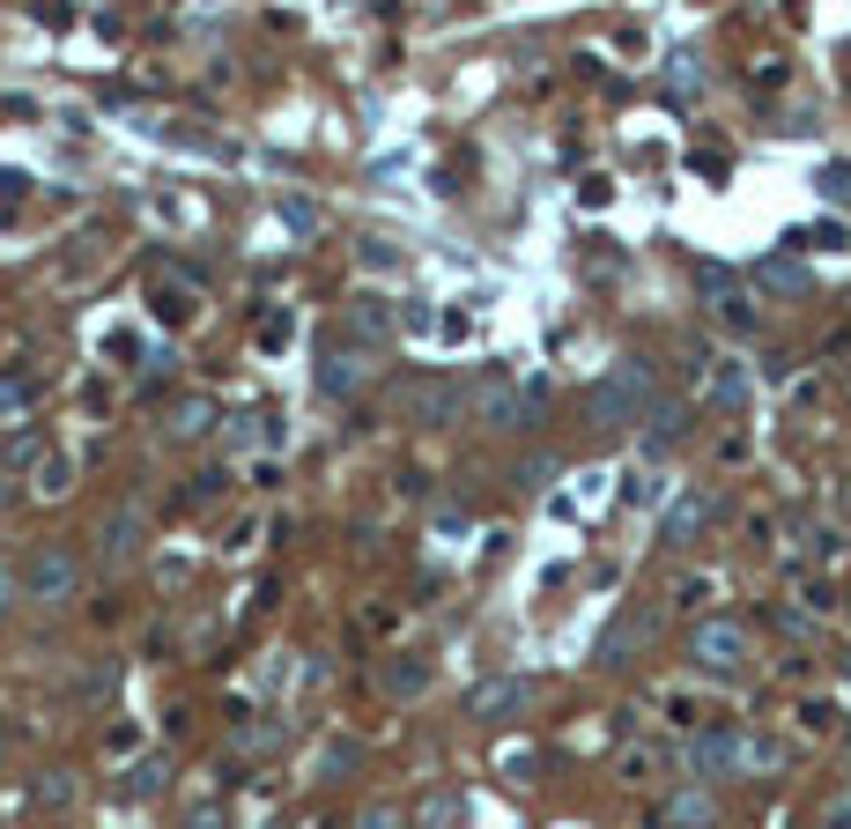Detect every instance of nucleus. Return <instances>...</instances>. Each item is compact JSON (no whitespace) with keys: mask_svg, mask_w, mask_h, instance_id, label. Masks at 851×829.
I'll return each mask as SVG.
<instances>
[{"mask_svg":"<svg viewBox=\"0 0 851 829\" xmlns=\"http://www.w3.org/2000/svg\"><path fill=\"white\" fill-rule=\"evenodd\" d=\"M755 282H763V290L800 296V290H807V267H800V260H763V267H755Z\"/></svg>","mask_w":851,"mask_h":829,"instance_id":"15","label":"nucleus"},{"mask_svg":"<svg viewBox=\"0 0 851 829\" xmlns=\"http://www.w3.org/2000/svg\"><path fill=\"white\" fill-rule=\"evenodd\" d=\"M704 518H711V496H681V504H674V518H666V541H674V548H681V541L696 534Z\"/></svg>","mask_w":851,"mask_h":829,"instance_id":"16","label":"nucleus"},{"mask_svg":"<svg viewBox=\"0 0 851 829\" xmlns=\"http://www.w3.org/2000/svg\"><path fill=\"white\" fill-rule=\"evenodd\" d=\"M822 193H829V200H851V164H837V171H822Z\"/></svg>","mask_w":851,"mask_h":829,"instance_id":"26","label":"nucleus"},{"mask_svg":"<svg viewBox=\"0 0 851 829\" xmlns=\"http://www.w3.org/2000/svg\"><path fill=\"white\" fill-rule=\"evenodd\" d=\"M408 414H414V422H430V430H444V422L460 414V386H452V378H414V386H408Z\"/></svg>","mask_w":851,"mask_h":829,"instance_id":"8","label":"nucleus"},{"mask_svg":"<svg viewBox=\"0 0 851 829\" xmlns=\"http://www.w3.org/2000/svg\"><path fill=\"white\" fill-rule=\"evenodd\" d=\"M711 400H718V408H748V364H718V370H711Z\"/></svg>","mask_w":851,"mask_h":829,"instance_id":"14","label":"nucleus"},{"mask_svg":"<svg viewBox=\"0 0 851 829\" xmlns=\"http://www.w3.org/2000/svg\"><path fill=\"white\" fill-rule=\"evenodd\" d=\"M23 408H30V386L23 378H0V422H23Z\"/></svg>","mask_w":851,"mask_h":829,"instance_id":"23","label":"nucleus"},{"mask_svg":"<svg viewBox=\"0 0 851 829\" xmlns=\"http://www.w3.org/2000/svg\"><path fill=\"white\" fill-rule=\"evenodd\" d=\"M460 822V793H430L422 800V829H452Z\"/></svg>","mask_w":851,"mask_h":829,"instance_id":"21","label":"nucleus"},{"mask_svg":"<svg viewBox=\"0 0 851 829\" xmlns=\"http://www.w3.org/2000/svg\"><path fill=\"white\" fill-rule=\"evenodd\" d=\"M356 260H364V267H378V274H386V267H400L408 252H400V244H392V238H364V252H356Z\"/></svg>","mask_w":851,"mask_h":829,"instance_id":"22","label":"nucleus"},{"mask_svg":"<svg viewBox=\"0 0 851 829\" xmlns=\"http://www.w3.org/2000/svg\"><path fill=\"white\" fill-rule=\"evenodd\" d=\"M585 408H592V422H600V430H630L637 414L659 408V400H652V364H644V356H622V364H614L600 386L585 392Z\"/></svg>","mask_w":851,"mask_h":829,"instance_id":"1","label":"nucleus"},{"mask_svg":"<svg viewBox=\"0 0 851 829\" xmlns=\"http://www.w3.org/2000/svg\"><path fill=\"white\" fill-rule=\"evenodd\" d=\"M674 444H681V408L659 400V408L644 414V452H674Z\"/></svg>","mask_w":851,"mask_h":829,"instance_id":"13","label":"nucleus"},{"mask_svg":"<svg viewBox=\"0 0 851 829\" xmlns=\"http://www.w3.org/2000/svg\"><path fill=\"white\" fill-rule=\"evenodd\" d=\"M318 222H326V216H318V200H304V193H290V200H282V230H296V238H312Z\"/></svg>","mask_w":851,"mask_h":829,"instance_id":"19","label":"nucleus"},{"mask_svg":"<svg viewBox=\"0 0 851 829\" xmlns=\"http://www.w3.org/2000/svg\"><path fill=\"white\" fill-rule=\"evenodd\" d=\"M704 296L718 304V318H726L733 334H748V326H755V304L733 290V274H726V267H704Z\"/></svg>","mask_w":851,"mask_h":829,"instance_id":"10","label":"nucleus"},{"mask_svg":"<svg viewBox=\"0 0 851 829\" xmlns=\"http://www.w3.org/2000/svg\"><path fill=\"white\" fill-rule=\"evenodd\" d=\"M689 652L704 659L711 674H733V667L748 659V630H740V622H726V615H711V622H696V637H689Z\"/></svg>","mask_w":851,"mask_h":829,"instance_id":"7","label":"nucleus"},{"mask_svg":"<svg viewBox=\"0 0 851 829\" xmlns=\"http://www.w3.org/2000/svg\"><path fill=\"white\" fill-rule=\"evenodd\" d=\"M482 414H488V430H534V414H540V386H526V392L496 386V392L482 400Z\"/></svg>","mask_w":851,"mask_h":829,"instance_id":"9","label":"nucleus"},{"mask_svg":"<svg viewBox=\"0 0 851 829\" xmlns=\"http://www.w3.org/2000/svg\"><path fill=\"white\" fill-rule=\"evenodd\" d=\"M666 822L704 829V822H711V800H704V793H674V800H666Z\"/></svg>","mask_w":851,"mask_h":829,"instance_id":"18","label":"nucleus"},{"mask_svg":"<svg viewBox=\"0 0 851 829\" xmlns=\"http://www.w3.org/2000/svg\"><path fill=\"white\" fill-rule=\"evenodd\" d=\"M386 689H392V696H422V689H430V667H422V659H392Z\"/></svg>","mask_w":851,"mask_h":829,"instance_id":"17","label":"nucleus"},{"mask_svg":"<svg viewBox=\"0 0 851 829\" xmlns=\"http://www.w3.org/2000/svg\"><path fill=\"white\" fill-rule=\"evenodd\" d=\"M0 504H8V482H0Z\"/></svg>","mask_w":851,"mask_h":829,"instance_id":"29","label":"nucleus"},{"mask_svg":"<svg viewBox=\"0 0 851 829\" xmlns=\"http://www.w3.org/2000/svg\"><path fill=\"white\" fill-rule=\"evenodd\" d=\"M141 534H148V504H141V496H126L119 512L104 518V534H97V563H104V570H126V563L141 556Z\"/></svg>","mask_w":851,"mask_h":829,"instance_id":"4","label":"nucleus"},{"mask_svg":"<svg viewBox=\"0 0 851 829\" xmlns=\"http://www.w3.org/2000/svg\"><path fill=\"white\" fill-rule=\"evenodd\" d=\"M652 622H659L652 608H630V615H614V630L600 637V659H622L630 644H644V637H652Z\"/></svg>","mask_w":851,"mask_h":829,"instance_id":"11","label":"nucleus"},{"mask_svg":"<svg viewBox=\"0 0 851 829\" xmlns=\"http://www.w3.org/2000/svg\"><path fill=\"white\" fill-rule=\"evenodd\" d=\"M364 829H400V815H392V807H370V815H364Z\"/></svg>","mask_w":851,"mask_h":829,"instance_id":"27","label":"nucleus"},{"mask_svg":"<svg viewBox=\"0 0 851 829\" xmlns=\"http://www.w3.org/2000/svg\"><path fill=\"white\" fill-rule=\"evenodd\" d=\"M208 422H216V408H208V400H178V408H170V430H178V438H200Z\"/></svg>","mask_w":851,"mask_h":829,"instance_id":"20","label":"nucleus"},{"mask_svg":"<svg viewBox=\"0 0 851 829\" xmlns=\"http://www.w3.org/2000/svg\"><path fill=\"white\" fill-rule=\"evenodd\" d=\"M15 592H23L30 608H67L74 592H82V556H74V548H60V541L30 548V556L15 563Z\"/></svg>","mask_w":851,"mask_h":829,"instance_id":"2","label":"nucleus"},{"mask_svg":"<svg viewBox=\"0 0 851 829\" xmlns=\"http://www.w3.org/2000/svg\"><path fill=\"white\" fill-rule=\"evenodd\" d=\"M370 378V356L356 342H326L318 348V400H356Z\"/></svg>","mask_w":851,"mask_h":829,"instance_id":"5","label":"nucleus"},{"mask_svg":"<svg viewBox=\"0 0 851 829\" xmlns=\"http://www.w3.org/2000/svg\"><path fill=\"white\" fill-rule=\"evenodd\" d=\"M0 756H8V726H0Z\"/></svg>","mask_w":851,"mask_h":829,"instance_id":"28","label":"nucleus"},{"mask_svg":"<svg viewBox=\"0 0 851 829\" xmlns=\"http://www.w3.org/2000/svg\"><path fill=\"white\" fill-rule=\"evenodd\" d=\"M38 800H45V807H67V800H74V785H67V770H52V778L38 785Z\"/></svg>","mask_w":851,"mask_h":829,"instance_id":"24","label":"nucleus"},{"mask_svg":"<svg viewBox=\"0 0 851 829\" xmlns=\"http://www.w3.org/2000/svg\"><path fill=\"white\" fill-rule=\"evenodd\" d=\"M748 763H770L763 741H740V733H704L696 748H689V770L696 778H733V770H748Z\"/></svg>","mask_w":851,"mask_h":829,"instance_id":"3","label":"nucleus"},{"mask_svg":"<svg viewBox=\"0 0 851 829\" xmlns=\"http://www.w3.org/2000/svg\"><path fill=\"white\" fill-rule=\"evenodd\" d=\"M526 704H534V682H526V674H488V682H474V696H466V711H474L482 726H504V718H518Z\"/></svg>","mask_w":851,"mask_h":829,"instance_id":"6","label":"nucleus"},{"mask_svg":"<svg viewBox=\"0 0 851 829\" xmlns=\"http://www.w3.org/2000/svg\"><path fill=\"white\" fill-rule=\"evenodd\" d=\"M356 763H364L356 741H334V748H326V770H356Z\"/></svg>","mask_w":851,"mask_h":829,"instance_id":"25","label":"nucleus"},{"mask_svg":"<svg viewBox=\"0 0 851 829\" xmlns=\"http://www.w3.org/2000/svg\"><path fill=\"white\" fill-rule=\"evenodd\" d=\"M348 326H356L364 342H392V334H400L392 304H378V296H356V304H348Z\"/></svg>","mask_w":851,"mask_h":829,"instance_id":"12","label":"nucleus"}]
</instances>
